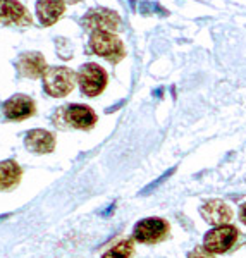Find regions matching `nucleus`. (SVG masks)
Instances as JSON below:
<instances>
[{
    "label": "nucleus",
    "mask_w": 246,
    "mask_h": 258,
    "mask_svg": "<svg viewBox=\"0 0 246 258\" xmlns=\"http://www.w3.org/2000/svg\"><path fill=\"white\" fill-rule=\"evenodd\" d=\"M239 217H241V222L246 224V203L241 207V212H239Z\"/></svg>",
    "instance_id": "17"
},
{
    "label": "nucleus",
    "mask_w": 246,
    "mask_h": 258,
    "mask_svg": "<svg viewBox=\"0 0 246 258\" xmlns=\"http://www.w3.org/2000/svg\"><path fill=\"white\" fill-rule=\"evenodd\" d=\"M64 122L71 127L76 129H90L97 124V114L88 105H81V103H73L60 110Z\"/></svg>",
    "instance_id": "7"
},
{
    "label": "nucleus",
    "mask_w": 246,
    "mask_h": 258,
    "mask_svg": "<svg viewBox=\"0 0 246 258\" xmlns=\"http://www.w3.org/2000/svg\"><path fill=\"white\" fill-rule=\"evenodd\" d=\"M81 24L88 31H107L114 33L119 30L120 26V18L115 11L105 9V7H95L86 12V16L81 19Z\"/></svg>",
    "instance_id": "3"
},
{
    "label": "nucleus",
    "mask_w": 246,
    "mask_h": 258,
    "mask_svg": "<svg viewBox=\"0 0 246 258\" xmlns=\"http://www.w3.org/2000/svg\"><path fill=\"white\" fill-rule=\"evenodd\" d=\"M18 69L24 78H36L43 76V73L47 71V64H45V57L40 52H26L21 53L18 60Z\"/></svg>",
    "instance_id": "10"
},
{
    "label": "nucleus",
    "mask_w": 246,
    "mask_h": 258,
    "mask_svg": "<svg viewBox=\"0 0 246 258\" xmlns=\"http://www.w3.org/2000/svg\"><path fill=\"white\" fill-rule=\"evenodd\" d=\"M26 148L33 153H50L55 148V138L45 129H33L26 135Z\"/></svg>",
    "instance_id": "12"
},
{
    "label": "nucleus",
    "mask_w": 246,
    "mask_h": 258,
    "mask_svg": "<svg viewBox=\"0 0 246 258\" xmlns=\"http://www.w3.org/2000/svg\"><path fill=\"white\" fill-rule=\"evenodd\" d=\"M90 50L97 55L103 57L108 62L117 64L119 60L124 59L126 50H124V43L120 41L119 36L114 33L107 31H95L90 36Z\"/></svg>",
    "instance_id": "1"
},
{
    "label": "nucleus",
    "mask_w": 246,
    "mask_h": 258,
    "mask_svg": "<svg viewBox=\"0 0 246 258\" xmlns=\"http://www.w3.org/2000/svg\"><path fill=\"white\" fill-rule=\"evenodd\" d=\"M69 4H78V2H81V0H68Z\"/></svg>",
    "instance_id": "18"
},
{
    "label": "nucleus",
    "mask_w": 246,
    "mask_h": 258,
    "mask_svg": "<svg viewBox=\"0 0 246 258\" xmlns=\"http://www.w3.org/2000/svg\"><path fill=\"white\" fill-rule=\"evenodd\" d=\"M237 239V229L234 226H217L205 234V249L212 255L226 253Z\"/></svg>",
    "instance_id": "5"
},
{
    "label": "nucleus",
    "mask_w": 246,
    "mask_h": 258,
    "mask_svg": "<svg viewBox=\"0 0 246 258\" xmlns=\"http://www.w3.org/2000/svg\"><path fill=\"white\" fill-rule=\"evenodd\" d=\"M133 251H135V243L131 239H122L115 246L107 249L102 258H129Z\"/></svg>",
    "instance_id": "15"
},
{
    "label": "nucleus",
    "mask_w": 246,
    "mask_h": 258,
    "mask_svg": "<svg viewBox=\"0 0 246 258\" xmlns=\"http://www.w3.org/2000/svg\"><path fill=\"white\" fill-rule=\"evenodd\" d=\"M202 215L212 226H224L232 219V210L229 209L227 203L220 202V200H212L202 207Z\"/></svg>",
    "instance_id": "11"
},
{
    "label": "nucleus",
    "mask_w": 246,
    "mask_h": 258,
    "mask_svg": "<svg viewBox=\"0 0 246 258\" xmlns=\"http://www.w3.org/2000/svg\"><path fill=\"white\" fill-rule=\"evenodd\" d=\"M78 81L81 91L86 97H97L107 86V73L95 62L85 64L78 73Z\"/></svg>",
    "instance_id": "4"
},
{
    "label": "nucleus",
    "mask_w": 246,
    "mask_h": 258,
    "mask_svg": "<svg viewBox=\"0 0 246 258\" xmlns=\"http://www.w3.org/2000/svg\"><path fill=\"white\" fill-rule=\"evenodd\" d=\"M4 114L11 120H23L35 114V102L26 95H14L4 103Z\"/></svg>",
    "instance_id": "9"
},
{
    "label": "nucleus",
    "mask_w": 246,
    "mask_h": 258,
    "mask_svg": "<svg viewBox=\"0 0 246 258\" xmlns=\"http://www.w3.org/2000/svg\"><path fill=\"white\" fill-rule=\"evenodd\" d=\"M135 239L140 243H158L169 234V224L164 219H143L135 226Z\"/></svg>",
    "instance_id": "6"
},
{
    "label": "nucleus",
    "mask_w": 246,
    "mask_h": 258,
    "mask_svg": "<svg viewBox=\"0 0 246 258\" xmlns=\"http://www.w3.org/2000/svg\"><path fill=\"white\" fill-rule=\"evenodd\" d=\"M0 24H16V26H30L31 16L26 7L18 0H0Z\"/></svg>",
    "instance_id": "8"
},
{
    "label": "nucleus",
    "mask_w": 246,
    "mask_h": 258,
    "mask_svg": "<svg viewBox=\"0 0 246 258\" xmlns=\"http://www.w3.org/2000/svg\"><path fill=\"white\" fill-rule=\"evenodd\" d=\"M188 258H214V255L208 253L205 248H195L193 251H190Z\"/></svg>",
    "instance_id": "16"
},
{
    "label": "nucleus",
    "mask_w": 246,
    "mask_h": 258,
    "mask_svg": "<svg viewBox=\"0 0 246 258\" xmlns=\"http://www.w3.org/2000/svg\"><path fill=\"white\" fill-rule=\"evenodd\" d=\"M66 11L64 0H38L36 4V14L43 26H52L57 23Z\"/></svg>",
    "instance_id": "13"
},
{
    "label": "nucleus",
    "mask_w": 246,
    "mask_h": 258,
    "mask_svg": "<svg viewBox=\"0 0 246 258\" xmlns=\"http://www.w3.org/2000/svg\"><path fill=\"white\" fill-rule=\"evenodd\" d=\"M76 74L68 68H48L43 73V88L50 97H66L74 90Z\"/></svg>",
    "instance_id": "2"
},
{
    "label": "nucleus",
    "mask_w": 246,
    "mask_h": 258,
    "mask_svg": "<svg viewBox=\"0 0 246 258\" xmlns=\"http://www.w3.org/2000/svg\"><path fill=\"white\" fill-rule=\"evenodd\" d=\"M21 179V167L14 160L0 162V189L7 191L18 186Z\"/></svg>",
    "instance_id": "14"
}]
</instances>
